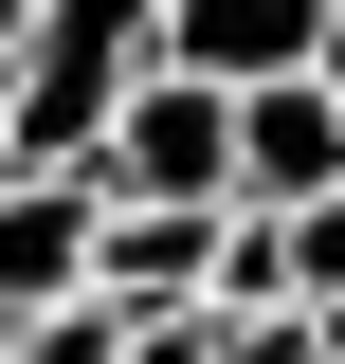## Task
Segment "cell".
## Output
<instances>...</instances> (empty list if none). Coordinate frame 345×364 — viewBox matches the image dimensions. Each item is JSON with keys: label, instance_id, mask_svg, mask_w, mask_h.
Returning <instances> with one entry per match:
<instances>
[{"label": "cell", "instance_id": "9c48e42d", "mask_svg": "<svg viewBox=\"0 0 345 364\" xmlns=\"http://www.w3.org/2000/svg\"><path fill=\"white\" fill-rule=\"evenodd\" d=\"M327 73H345V0H327Z\"/></svg>", "mask_w": 345, "mask_h": 364}, {"label": "cell", "instance_id": "8992f818", "mask_svg": "<svg viewBox=\"0 0 345 364\" xmlns=\"http://www.w3.org/2000/svg\"><path fill=\"white\" fill-rule=\"evenodd\" d=\"M273 291L345 328V182H309V200H273Z\"/></svg>", "mask_w": 345, "mask_h": 364}, {"label": "cell", "instance_id": "30bf717a", "mask_svg": "<svg viewBox=\"0 0 345 364\" xmlns=\"http://www.w3.org/2000/svg\"><path fill=\"white\" fill-rule=\"evenodd\" d=\"M18 18H37V0H0V37H18Z\"/></svg>", "mask_w": 345, "mask_h": 364}, {"label": "cell", "instance_id": "3957f363", "mask_svg": "<svg viewBox=\"0 0 345 364\" xmlns=\"http://www.w3.org/2000/svg\"><path fill=\"white\" fill-rule=\"evenodd\" d=\"M146 55L200 91H255V73H309L327 55V0H146Z\"/></svg>", "mask_w": 345, "mask_h": 364}, {"label": "cell", "instance_id": "5b68a950", "mask_svg": "<svg viewBox=\"0 0 345 364\" xmlns=\"http://www.w3.org/2000/svg\"><path fill=\"white\" fill-rule=\"evenodd\" d=\"M91 291V182L73 164H0V328Z\"/></svg>", "mask_w": 345, "mask_h": 364}, {"label": "cell", "instance_id": "52a82bcc", "mask_svg": "<svg viewBox=\"0 0 345 364\" xmlns=\"http://www.w3.org/2000/svg\"><path fill=\"white\" fill-rule=\"evenodd\" d=\"M218 364H345V346H327V310L273 291V310H218Z\"/></svg>", "mask_w": 345, "mask_h": 364}, {"label": "cell", "instance_id": "7a4b0ae2", "mask_svg": "<svg viewBox=\"0 0 345 364\" xmlns=\"http://www.w3.org/2000/svg\"><path fill=\"white\" fill-rule=\"evenodd\" d=\"M73 182H91V200H218V91L146 55V73L109 91V128H91Z\"/></svg>", "mask_w": 345, "mask_h": 364}, {"label": "cell", "instance_id": "6da1fadb", "mask_svg": "<svg viewBox=\"0 0 345 364\" xmlns=\"http://www.w3.org/2000/svg\"><path fill=\"white\" fill-rule=\"evenodd\" d=\"M128 73H146V0H37L0 37V164H91Z\"/></svg>", "mask_w": 345, "mask_h": 364}, {"label": "cell", "instance_id": "277c9868", "mask_svg": "<svg viewBox=\"0 0 345 364\" xmlns=\"http://www.w3.org/2000/svg\"><path fill=\"white\" fill-rule=\"evenodd\" d=\"M91 291L109 310H200L218 291V200H91Z\"/></svg>", "mask_w": 345, "mask_h": 364}, {"label": "cell", "instance_id": "ba28073f", "mask_svg": "<svg viewBox=\"0 0 345 364\" xmlns=\"http://www.w3.org/2000/svg\"><path fill=\"white\" fill-rule=\"evenodd\" d=\"M128 364H218V310H146V328H128Z\"/></svg>", "mask_w": 345, "mask_h": 364}]
</instances>
